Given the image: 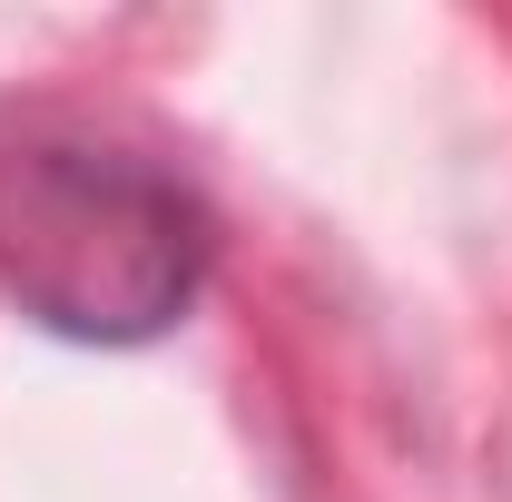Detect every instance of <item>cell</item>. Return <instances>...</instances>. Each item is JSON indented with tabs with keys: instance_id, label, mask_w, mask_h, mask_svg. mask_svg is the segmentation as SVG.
Instances as JSON below:
<instances>
[{
	"instance_id": "6da1fadb",
	"label": "cell",
	"mask_w": 512,
	"mask_h": 502,
	"mask_svg": "<svg viewBox=\"0 0 512 502\" xmlns=\"http://www.w3.org/2000/svg\"><path fill=\"white\" fill-rule=\"evenodd\" d=\"M217 266L207 197L99 128L0 138V296L69 345H158Z\"/></svg>"
}]
</instances>
